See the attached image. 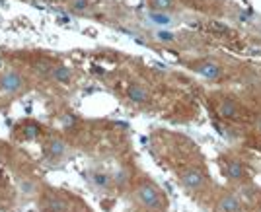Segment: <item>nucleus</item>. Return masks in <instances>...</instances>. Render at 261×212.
<instances>
[{"label":"nucleus","instance_id":"nucleus-1","mask_svg":"<svg viewBox=\"0 0 261 212\" xmlns=\"http://www.w3.org/2000/svg\"><path fill=\"white\" fill-rule=\"evenodd\" d=\"M135 199L139 201L141 206H144L146 210H156L162 212L166 208V199H164L162 191L154 185L152 181H141L135 187Z\"/></svg>","mask_w":261,"mask_h":212},{"label":"nucleus","instance_id":"nucleus-2","mask_svg":"<svg viewBox=\"0 0 261 212\" xmlns=\"http://www.w3.org/2000/svg\"><path fill=\"white\" fill-rule=\"evenodd\" d=\"M179 183L187 191H201L207 185V177H205L203 171L197 170V168H185L179 173Z\"/></svg>","mask_w":261,"mask_h":212},{"label":"nucleus","instance_id":"nucleus-3","mask_svg":"<svg viewBox=\"0 0 261 212\" xmlns=\"http://www.w3.org/2000/svg\"><path fill=\"white\" fill-rule=\"evenodd\" d=\"M23 84H25L23 76L14 72V70H8V72H4L0 76V90L4 94H18L23 88Z\"/></svg>","mask_w":261,"mask_h":212},{"label":"nucleus","instance_id":"nucleus-4","mask_svg":"<svg viewBox=\"0 0 261 212\" xmlns=\"http://www.w3.org/2000/svg\"><path fill=\"white\" fill-rule=\"evenodd\" d=\"M41 208H43V212H68L70 210V204L61 195L47 193L43 197V201H41Z\"/></svg>","mask_w":261,"mask_h":212},{"label":"nucleus","instance_id":"nucleus-5","mask_svg":"<svg viewBox=\"0 0 261 212\" xmlns=\"http://www.w3.org/2000/svg\"><path fill=\"white\" fill-rule=\"evenodd\" d=\"M193 70H195L199 76L208 78V80H217V78H220V74H222V66H220L217 61H201V63H197L195 66H193Z\"/></svg>","mask_w":261,"mask_h":212},{"label":"nucleus","instance_id":"nucleus-6","mask_svg":"<svg viewBox=\"0 0 261 212\" xmlns=\"http://www.w3.org/2000/svg\"><path fill=\"white\" fill-rule=\"evenodd\" d=\"M218 212H242V202L234 193H222L217 201Z\"/></svg>","mask_w":261,"mask_h":212},{"label":"nucleus","instance_id":"nucleus-7","mask_svg":"<svg viewBox=\"0 0 261 212\" xmlns=\"http://www.w3.org/2000/svg\"><path fill=\"white\" fill-rule=\"evenodd\" d=\"M224 177L230 181H240L244 179V175H246V170H244V166H242V162L236 158H228L224 160Z\"/></svg>","mask_w":261,"mask_h":212},{"label":"nucleus","instance_id":"nucleus-8","mask_svg":"<svg viewBox=\"0 0 261 212\" xmlns=\"http://www.w3.org/2000/svg\"><path fill=\"white\" fill-rule=\"evenodd\" d=\"M127 96H129V99L133 101V103L142 105V103H146V101H148L150 94H148V90H146L142 84H130L129 90H127Z\"/></svg>","mask_w":261,"mask_h":212},{"label":"nucleus","instance_id":"nucleus-9","mask_svg":"<svg viewBox=\"0 0 261 212\" xmlns=\"http://www.w3.org/2000/svg\"><path fill=\"white\" fill-rule=\"evenodd\" d=\"M88 179H90V183H92L96 189H99V191H106V189H109V185L113 183L111 175L103 173V171H90Z\"/></svg>","mask_w":261,"mask_h":212},{"label":"nucleus","instance_id":"nucleus-10","mask_svg":"<svg viewBox=\"0 0 261 212\" xmlns=\"http://www.w3.org/2000/svg\"><path fill=\"white\" fill-rule=\"evenodd\" d=\"M148 21L154 23V25H158V28H170V25L174 23V18H172V14H170V12L150 10L148 12Z\"/></svg>","mask_w":261,"mask_h":212},{"label":"nucleus","instance_id":"nucleus-11","mask_svg":"<svg viewBox=\"0 0 261 212\" xmlns=\"http://www.w3.org/2000/svg\"><path fill=\"white\" fill-rule=\"evenodd\" d=\"M18 189L22 193V197L32 199V197H35L37 191H39V185H37V181L32 179V177H22V179L18 181Z\"/></svg>","mask_w":261,"mask_h":212},{"label":"nucleus","instance_id":"nucleus-12","mask_svg":"<svg viewBox=\"0 0 261 212\" xmlns=\"http://www.w3.org/2000/svg\"><path fill=\"white\" fill-rule=\"evenodd\" d=\"M51 78H53L55 82H59V84H68L70 78H72V68L66 66V64H59V66H55L53 70H51Z\"/></svg>","mask_w":261,"mask_h":212},{"label":"nucleus","instance_id":"nucleus-13","mask_svg":"<svg viewBox=\"0 0 261 212\" xmlns=\"http://www.w3.org/2000/svg\"><path fill=\"white\" fill-rule=\"evenodd\" d=\"M49 154L53 156V158H65L66 152H68V144H66L65 140H61V138H53L51 142H49Z\"/></svg>","mask_w":261,"mask_h":212},{"label":"nucleus","instance_id":"nucleus-14","mask_svg":"<svg viewBox=\"0 0 261 212\" xmlns=\"http://www.w3.org/2000/svg\"><path fill=\"white\" fill-rule=\"evenodd\" d=\"M218 113H220L222 117H226V119L236 117V113H238L236 101H234V99H228V97H224V99L218 103Z\"/></svg>","mask_w":261,"mask_h":212},{"label":"nucleus","instance_id":"nucleus-15","mask_svg":"<svg viewBox=\"0 0 261 212\" xmlns=\"http://www.w3.org/2000/svg\"><path fill=\"white\" fill-rule=\"evenodd\" d=\"M175 6V0H148V8L156 12H170Z\"/></svg>","mask_w":261,"mask_h":212},{"label":"nucleus","instance_id":"nucleus-16","mask_svg":"<svg viewBox=\"0 0 261 212\" xmlns=\"http://www.w3.org/2000/svg\"><path fill=\"white\" fill-rule=\"evenodd\" d=\"M154 37L158 39V41H162V43H172L175 41V35L170 30H166V28H160L158 32L154 33Z\"/></svg>","mask_w":261,"mask_h":212},{"label":"nucleus","instance_id":"nucleus-17","mask_svg":"<svg viewBox=\"0 0 261 212\" xmlns=\"http://www.w3.org/2000/svg\"><path fill=\"white\" fill-rule=\"evenodd\" d=\"M111 179H113V183L115 185H119V187H123L127 181H129V175H127V170H117L113 175H111Z\"/></svg>","mask_w":261,"mask_h":212},{"label":"nucleus","instance_id":"nucleus-18","mask_svg":"<svg viewBox=\"0 0 261 212\" xmlns=\"http://www.w3.org/2000/svg\"><path fill=\"white\" fill-rule=\"evenodd\" d=\"M70 8L78 14H82V12L88 10V0H72V4H70Z\"/></svg>","mask_w":261,"mask_h":212},{"label":"nucleus","instance_id":"nucleus-19","mask_svg":"<svg viewBox=\"0 0 261 212\" xmlns=\"http://www.w3.org/2000/svg\"><path fill=\"white\" fill-rule=\"evenodd\" d=\"M259 210H261V201H259Z\"/></svg>","mask_w":261,"mask_h":212}]
</instances>
